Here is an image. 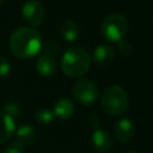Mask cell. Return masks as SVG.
I'll return each mask as SVG.
<instances>
[{
    "label": "cell",
    "instance_id": "cell-1",
    "mask_svg": "<svg viewBox=\"0 0 153 153\" xmlns=\"http://www.w3.org/2000/svg\"><path fill=\"white\" fill-rule=\"evenodd\" d=\"M8 45L13 55L17 57L30 59L39 53L42 48V38L35 29L23 26L12 32Z\"/></svg>",
    "mask_w": 153,
    "mask_h": 153
},
{
    "label": "cell",
    "instance_id": "cell-2",
    "mask_svg": "<svg viewBox=\"0 0 153 153\" xmlns=\"http://www.w3.org/2000/svg\"><path fill=\"white\" fill-rule=\"evenodd\" d=\"M91 63L88 53L81 47H72L67 49L61 59L62 72L69 78H79L84 75Z\"/></svg>",
    "mask_w": 153,
    "mask_h": 153
},
{
    "label": "cell",
    "instance_id": "cell-3",
    "mask_svg": "<svg viewBox=\"0 0 153 153\" xmlns=\"http://www.w3.org/2000/svg\"><path fill=\"white\" fill-rule=\"evenodd\" d=\"M129 105L127 92L117 85L109 86L102 94L100 106L110 116H118L127 111Z\"/></svg>",
    "mask_w": 153,
    "mask_h": 153
},
{
    "label": "cell",
    "instance_id": "cell-4",
    "mask_svg": "<svg viewBox=\"0 0 153 153\" xmlns=\"http://www.w3.org/2000/svg\"><path fill=\"white\" fill-rule=\"evenodd\" d=\"M128 19L121 13L109 14L100 25V32L103 37L110 42H118L123 39L128 31Z\"/></svg>",
    "mask_w": 153,
    "mask_h": 153
},
{
    "label": "cell",
    "instance_id": "cell-5",
    "mask_svg": "<svg viewBox=\"0 0 153 153\" xmlns=\"http://www.w3.org/2000/svg\"><path fill=\"white\" fill-rule=\"evenodd\" d=\"M72 94L78 103L82 105H91L98 98V90L88 79H79L73 84Z\"/></svg>",
    "mask_w": 153,
    "mask_h": 153
},
{
    "label": "cell",
    "instance_id": "cell-6",
    "mask_svg": "<svg viewBox=\"0 0 153 153\" xmlns=\"http://www.w3.org/2000/svg\"><path fill=\"white\" fill-rule=\"evenodd\" d=\"M23 19L31 26H39L45 18L43 5L37 0H27L22 7Z\"/></svg>",
    "mask_w": 153,
    "mask_h": 153
},
{
    "label": "cell",
    "instance_id": "cell-7",
    "mask_svg": "<svg viewBox=\"0 0 153 153\" xmlns=\"http://www.w3.org/2000/svg\"><path fill=\"white\" fill-rule=\"evenodd\" d=\"M114 136L118 142H128L134 137L135 126L129 118H121L114 126Z\"/></svg>",
    "mask_w": 153,
    "mask_h": 153
},
{
    "label": "cell",
    "instance_id": "cell-8",
    "mask_svg": "<svg viewBox=\"0 0 153 153\" xmlns=\"http://www.w3.org/2000/svg\"><path fill=\"white\" fill-rule=\"evenodd\" d=\"M91 143L94 149L98 152H108L112 147V137L106 130H103L100 128H96L92 131L91 135Z\"/></svg>",
    "mask_w": 153,
    "mask_h": 153
},
{
    "label": "cell",
    "instance_id": "cell-9",
    "mask_svg": "<svg viewBox=\"0 0 153 153\" xmlns=\"http://www.w3.org/2000/svg\"><path fill=\"white\" fill-rule=\"evenodd\" d=\"M115 59V49L110 44H99L93 50L92 60L99 67L109 66Z\"/></svg>",
    "mask_w": 153,
    "mask_h": 153
},
{
    "label": "cell",
    "instance_id": "cell-10",
    "mask_svg": "<svg viewBox=\"0 0 153 153\" xmlns=\"http://www.w3.org/2000/svg\"><path fill=\"white\" fill-rule=\"evenodd\" d=\"M57 69V62L55 56L43 53L36 60V71L43 76L53 75Z\"/></svg>",
    "mask_w": 153,
    "mask_h": 153
},
{
    "label": "cell",
    "instance_id": "cell-11",
    "mask_svg": "<svg viewBox=\"0 0 153 153\" xmlns=\"http://www.w3.org/2000/svg\"><path fill=\"white\" fill-rule=\"evenodd\" d=\"M74 110H75L74 103H73L69 98L63 97V98H60L59 100L55 102L53 114H54V116H56L57 118L68 120V118L72 117V115L74 114Z\"/></svg>",
    "mask_w": 153,
    "mask_h": 153
},
{
    "label": "cell",
    "instance_id": "cell-12",
    "mask_svg": "<svg viewBox=\"0 0 153 153\" xmlns=\"http://www.w3.org/2000/svg\"><path fill=\"white\" fill-rule=\"evenodd\" d=\"M16 131V123L12 117L0 111V143L10 140Z\"/></svg>",
    "mask_w": 153,
    "mask_h": 153
},
{
    "label": "cell",
    "instance_id": "cell-13",
    "mask_svg": "<svg viewBox=\"0 0 153 153\" xmlns=\"http://www.w3.org/2000/svg\"><path fill=\"white\" fill-rule=\"evenodd\" d=\"M16 136L18 142H20L23 146H32L37 140V133L35 128L29 124L20 126L16 131Z\"/></svg>",
    "mask_w": 153,
    "mask_h": 153
},
{
    "label": "cell",
    "instance_id": "cell-14",
    "mask_svg": "<svg viewBox=\"0 0 153 153\" xmlns=\"http://www.w3.org/2000/svg\"><path fill=\"white\" fill-rule=\"evenodd\" d=\"M60 36L63 41L66 42H74L78 36H79V27L78 25L71 20V19H66L61 23L60 25Z\"/></svg>",
    "mask_w": 153,
    "mask_h": 153
},
{
    "label": "cell",
    "instance_id": "cell-15",
    "mask_svg": "<svg viewBox=\"0 0 153 153\" xmlns=\"http://www.w3.org/2000/svg\"><path fill=\"white\" fill-rule=\"evenodd\" d=\"M2 112H5L6 115H8L10 117L14 118V117H18L20 116L22 114V108L18 103L16 102H7L4 104L2 106Z\"/></svg>",
    "mask_w": 153,
    "mask_h": 153
},
{
    "label": "cell",
    "instance_id": "cell-16",
    "mask_svg": "<svg viewBox=\"0 0 153 153\" xmlns=\"http://www.w3.org/2000/svg\"><path fill=\"white\" fill-rule=\"evenodd\" d=\"M54 117H55V116H54L53 111L49 110V109H42V110H39V111L37 112V115H36V120H37L41 124H49L50 122H53Z\"/></svg>",
    "mask_w": 153,
    "mask_h": 153
},
{
    "label": "cell",
    "instance_id": "cell-17",
    "mask_svg": "<svg viewBox=\"0 0 153 153\" xmlns=\"http://www.w3.org/2000/svg\"><path fill=\"white\" fill-rule=\"evenodd\" d=\"M41 49H43V50H44V53L50 54V55H53V56H55L56 54H59V53H60V50H61L60 45H59L55 41H53V39L47 41L44 44L42 43V48H41Z\"/></svg>",
    "mask_w": 153,
    "mask_h": 153
},
{
    "label": "cell",
    "instance_id": "cell-18",
    "mask_svg": "<svg viewBox=\"0 0 153 153\" xmlns=\"http://www.w3.org/2000/svg\"><path fill=\"white\" fill-rule=\"evenodd\" d=\"M10 73H11V62L5 56H0V78H6Z\"/></svg>",
    "mask_w": 153,
    "mask_h": 153
},
{
    "label": "cell",
    "instance_id": "cell-19",
    "mask_svg": "<svg viewBox=\"0 0 153 153\" xmlns=\"http://www.w3.org/2000/svg\"><path fill=\"white\" fill-rule=\"evenodd\" d=\"M118 43V49H120V53L124 56H129L133 51V45L127 39H121L117 42Z\"/></svg>",
    "mask_w": 153,
    "mask_h": 153
},
{
    "label": "cell",
    "instance_id": "cell-20",
    "mask_svg": "<svg viewBox=\"0 0 153 153\" xmlns=\"http://www.w3.org/2000/svg\"><path fill=\"white\" fill-rule=\"evenodd\" d=\"M5 153H24V146L18 141L12 142L6 147Z\"/></svg>",
    "mask_w": 153,
    "mask_h": 153
},
{
    "label": "cell",
    "instance_id": "cell-21",
    "mask_svg": "<svg viewBox=\"0 0 153 153\" xmlns=\"http://www.w3.org/2000/svg\"><path fill=\"white\" fill-rule=\"evenodd\" d=\"M88 124L93 128V129H96V128H98V126H99V118H98V116H96L94 114H92L90 117H88Z\"/></svg>",
    "mask_w": 153,
    "mask_h": 153
},
{
    "label": "cell",
    "instance_id": "cell-22",
    "mask_svg": "<svg viewBox=\"0 0 153 153\" xmlns=\"http://www.w3.org/2000/svg\"><path fill=\"white\" fill-rule=\"evenodd\" d=\"M126 153H139L137 151H134V149H130V151H128V152H126Z\"/></svg>",
    "mask_w": 153,
    "mask_h": 153
},
{
    "label": "cell",
    "instance_id": "cell-23",
    "mask_svg": "<svg viewBox=\"0 0 153 153\" xmlns=\"http://www.w3.org/2000/svg\"><path fill=\"white\" fill-rule=\"evenodd\" d=\"M2 1H4V0H0V4H1V2H2Z\"/></svg>",
    "mask_w": 153,
    "mask_h": 153
}]
</instances>
